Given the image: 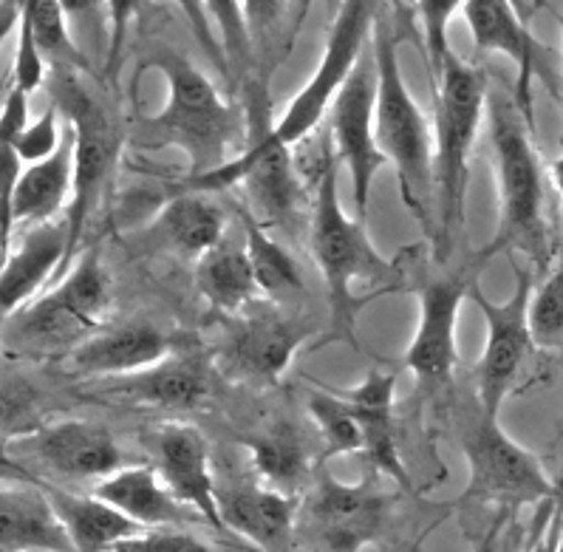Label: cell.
I'll use <instances>...</instances> for the list:
<instances>
[{
    "mask_svg": "<svg viewBox=\"0 0 563 552\" xmlns=\"http://www.w3.org/2000/svg\"><path fill=\"white\" fill-rule=\"evenodd\" d=\"M329 147L314 179L312 255L325 278L334 334L354 340V318L360 307V300L354 298V280H368L374 287L388 289L397 284V266L377 253L363 221L345 216L338 190V156Z\"/></svg>",
    "mask_w": 563,
    "mask_h": 552,
    "instance_id": "1",
    "label": "cell"
},
{
    "mask_svg": "<svg viewBox=\"0 0 563 552\" xmlns=\"http://www.w3.org/2000/svg\"><path fill=\"white\" fill-rule=\"evenodd\" d=\"M487 113L498 181V230L490 244L484 246L482 261L510 250L543 264L550 255V244L543 221L541 162L530 140L532 125L518 111L516 100L498 93L487 97Z\"/></svg>",
    "mask_w": 563,
    "mask_h": 552,
    "instance_id": "2",
    "label": "cell"
},
{
    "mask_svg": "<svg viewBox=\"0 0 563 552\" xmlns=\"http://www.w3.org/2000/svg\"><path fill=\"white\" fill-rule=\"evenodd\" d=\"M433 88V199L439 213V255H448L453 230L462 224L464 190H467V162L476 142L478 122L487 108V82L482 71L462 63L453 48L442 60L431 63Z\"/></svg>",
    "mask_w": 563,
    "mask_h": 552,
    "instance_id": "3",
    "label": "cell"
},
{
    "mask_svg": "<svg viewBox=\"0 0 563 552\" xmlns=\"http://www.w3.org/2000/svg\"><path fill=\"white\" fill-rule=\"evenodd\" d=\"M147 68H159L167 80V106L147 117L145 131L156 145L181 147L190 159V176H205L230 165L241 140L235 108L221 100L210 80L190 60L173 52L153 54Z\"/></svg>",
    "mask_w": 563,
    "mask_h": 552,
    "instance_id": "4",
    "label": "cell"
},
{
    "mask_svg": "<svg viewBox=\"0 0 563 552\" xmlns=\"http://www.w3.org/2000/svg\"><path fill=\"white\" fill-rule=\"evenodd\" d=\"M372 48L377 60L374 136H377L379 154L397 170L402 205L424 224L433 196V147L437 145H433L431 125L405 86L397 32L388 26L383 14L374 18Z\"/></svg>",
    "mask_w": 563,
    "mask_h": 552,
    "instance_id": "5",
    "label": "cell"
},
{
    "mask_svg": "<svg viewBox=\"0 0 563 552\" xmlns=\"http://www.w3.org/2000/svg\"><path fill=\"white\" fill-rule=\"evenodd\" d=\"M111 309V280L100 255L86 253L71 273L43 298L0 327V349L14 357H54L97 334Z\"/></svg>",
    "mask_w": 563,
    "mask_h": 552,
    "instance_id": "6",
    "label": "cell"
},
{
    "mask_svg": "<svg viewBox=\"0 0 563 552\" xmlns=\"http://www.w3.org/2000/svg\"><path fill=\"white\" fill-rule=\"evenodd\" d=\"M54 100L57 111L66 113L68 128L74 131V194L66 210L68 264L86 233L88 216L97 207L102 187L120 159L122 140L100 102L77 82L74 74L60 71L54 77Z\"/></svg>",
    "mask_w": 563,
    "mask_h": 552,
    "instance_id": "7",
    "label": "cell"
},
{
    "mask_svg": "<svg viewBox=\"0 0 563 552\" xmlns=\"http://www.w3.org/2000/svg\"><path fill=\"white\" fill-rule=\"evenodd\" d=\"M462 448L471 471L464 499L516 510L561 496V487L552 485L541 462L530 451H523L516 440H510L496 417H487L482 408L464 431Z\"/></svg>",
    "mask_w": 563,
    "mask_h": 552,
    "instance_id": "8",
    "label": "cell"
},
{
    "mask_svg": "<svg viewBox=\"0 0 563 552\" xmlns=\"http://www.w3.org/2000/svg\"><path fill=\"white\" fill-rule=\"evenodd\" d=\"M374 18L377 14H374L372 3L352 0V3L340 7L332 29H329V41H325V52L318 71L312 74V80L306 82L303 91L289 102L278 125H272V136L280 145H303L312 136L325 111L334 106L338 93L343 91L345 80L352 77L354 66H357L365 52V43L372 41Z\"/></svg>",
    "mask_w": 563,
    "mask_h": 552,
    "instance_id": "9",
    "label": "cell"
},
{
    "mask_svg": "<svg viewBox=\"0 0 563 552\" xmlns=\"http://www.w3.org/2000/svg\"><path fill=\"white\" fill-rule=\"evenodd\" d=\"M232 185L244 187L252 213L264 224H284L292 219L303 196L292 151L272 136V128L252 136L250 145L230 165L205 176H187L181 181V194L205 196L212 190H227Z\"/></svg>",
    "mask_w": 563,
    "mask_h": 552,
    "instance_id": "10",
    "label": "cell"
},
{
    "mask_svg": "<svg viewBox=\"0 0 563 552\" xmlns=\"http://www.w3.org/2000/svg\"><path fill=\"white\" fill-rule=\"evenodd\" d=\"M471 298L476 300V307L487 320V346L476 366L478 408L498 420L504 399L521 374L523 360L536 349L530 334L532 275L521 264H516V292L504 303H496L476 287H471Z\"/></svg>",
    "mask_w": 563,
    "mask_h": 552,
    "instance_id": "11",
    "label": "cell"
},
{
    "mask_svg": "<svg viewBox=\"0 0 563 552\" xmlns=\"http://www.w3.org/2000/svg\"><path fill=\"white\" fill-rule=\"evenodd\" d=\"M374 108H377V60L372 48V54L363 52L332 106V147L334 156L345 162L352 176V196L360 221L368 210L374 176L385 165L374 136Z\"/></svg>",
    "mask_w": 563,
    "mask_h": 552,
    "instance_id": "12",
    "label": "cell"
},
{
    "mask_svg": "<svg viewBox=\"0 0 563 552\" xmlns=\"http://www.w3.org/2000/svg\"><path fill=\"white\" fill-rule=\"evenodd\" d=\"M388 510L391 496L374 482L349 485L323 473L309 505V525L323 552H360L379 539Z\"/></svg>",
    "mask_w": 563,
    "mask_h": 552,
    "instance_id": "13",
    "label": "cell"
},
{
    "mask_svg": "<svg viewBox=\"0 0 563 552\" xmlns=\"http://www.w3.org/2000/svg\"><path fill=\"white\" fill-rule=\"evenodd\" d=\"M471 295L467 280H433L419 289V327L405 352V366L424 386L448 383L456 366V323L462 300Z\"/></svg>",
    "mask_w": 563,
    "mask_h": 552,
    "instance_id": "14",
    "label": "cell"
},
{
    "mask_svg": "<svg viewBox=\"0 0 563 552\" xmlns=\"http://www.w3.org/2000/svg\"><path fill=\"white\" fill-rule=\"evenodd\" d=\"M23 445L63 479L102 482L122 471V453L111 431L86 420L41 428Z\"/></svg>",
    "mask_w": 563,
    "mask_h": 552,
    "instance_id": "15",
    "label": "cell"
},
{
    "mask_svg": "<svg viewBox=\"0 0 563 552\" xmlns=\"http://www.w3.org/2000/svg\"><path fill=\"white\" fill-rule=\"evenodd\" d=\"M156 473L185 510L199 512L212 527L224 530L219 490L212 482L205 437L190 426H170L156 437Z\"/></svg>",
    "mask_w": 563,
    "mask_h": 552,
    "instance_id": "16",
    "label": "cell"
},
{
    "mask_svg": "<svg viewBox=\"0 0 563 552\" xmlns=\"http://www.w3.org/2000/svg\"><path fill=\"white\" fill-rule=\"evenodd\" d=\"M471 37L482 52H501L516 63V100L518 111L532 125V77H536V41L527 23L518 18L516 7L507 0H464L459 3Z\"/></svg>",
    "mask_w": 563,
    "mask_h": 552,
    "instance_id": "17",
    "label": "cell"
},
{
    "mask_svg": "<svg viewBox=\"0 0 563 552\" xmlns=\"http://www.w3.org/2000/svg\"><path fill=\"white\" fill-rule=\"evenodd\" d=\"M66 258V219L34 227L23 235V244L0 264V327L32 303L43 284L60 273Z\"/></svg>",
    "mask_w": 563,
    "mask_h": 552,
    "instance_id": "18",
    "label": "cell"
},
{
    "mask_svg": "<svg viewBox=\"0 0 563 552\" xmlns=\"http://www.w3.org/2000/svg\"><path fill=\"white\" fill-rule=\"evenodd\" d=\"M0 552H77L41 482L0 485Z\"/></svg>",
    "mask_w": 563,
    "mask_h": 552,
    "instance_id": "19",
    "label": "cell"
},
{
    "mask_svg": "<svg viewBox=\"0 0 563 552\" xmlns=\"http://www.w3.org/2000/svg\"><path fill=\"white\" fill-rule=\"evenodd\" d=\"M306 338H309V329L284 314H250L227 340V360L232 372L241 377L278 379L289 368Z\"/></svg>",
    "mask_w": 563,
    "mask_h": 552,
    "instance_id": "20",
    "label": "cell"
},
{
    "mask_svg": "<svg viewBox=\"0 0 563 552\" xmlns=\"http://www.w3.org/2000/svg\"><path fill=\"white\" fill-rule=\"evenodd\" d=\"M170 354V340L151 323H125L97 332L68 354L71 368L88 377H131Z\"/></svg>",
    "mask_w": 563,
    "mask_h": 552,
    "instance_id": "21",
    "label": "cell"
},
{
    "mask_svg": "<svg viewBox=\"0 0 563 552\" xmlns=\"http://www.w3.org/2000/svg\"><path fill=\"white\" fill-rule=\"evenodd\" d=\"M111 394L128 397L136 406L190 411L210 394V366L199 354H167L156 366L122 377Z\"/></svg>",
    "mask_w": 563,
    "mask_h": 552,
    "instance_id": "22",
    "label": "cell"
},
{
    "mask_svg": "<svg viewBox=\"0 0 563 552\" xmlns=\"http://www.w3.org/2000/svg\"><path fill=\"white\" fill-rule=\"evenodd\" d=\"M219 510L224 530H235L261 550L280 552L292 539L298 499L272 487L246 485L224 496L219 493Z\"/></svg>",
    "mask_w": 563,
    "mask_h": 552,
    "instance_id": "23",
    "label": "cell"
},
{
    "mask_svg": "<svg viewBox=\"0 0 563 552\" xmlns=\"http://www.w3.org/2000/svg\"><path fill=\"white\" fill-rule=\"evenodd\" d=\"M74 194V131H63L60 147L48 159L23 167V176L14 190L12 219L18 227H43L57 221L60 210L71 205Z\"/></svg>",
    "mask_w": 563,
    "mask_h": 552,
    "instance_id": "24",
    "label": "cell"
},
{
    "mask_svg": "<svg viewBox=\"0 0 563 552\" xmlns=\"http://www.w3.org/2000/svg\"><path fill=\"white\" fill-rule=\"evenodd\" d=\"M151 246L199 261L224 241V213L201 194L173 196L145 230Z\"/></svg>",
    "mask_w": 563,
    "mask_h": 552,
    "instance_id": "25",
    "label": "cell"
},
{
    "mask_svg": "<svg viewBox=\"0 0 563 552\" xmlns=\"http://www.w3.org/2000/svg\"><path fill=\"white\" fill-rule=\"evenodd\" d=\"M91 493L145 530L170 527L185 519V507L173 499L156 467L151 465L122 467L108 479L97 482Z\"/></svg>",
    "mask_w": 563,
    "mask_h": 552,
    "instance_id": "26",
    "label": "cell"
},
{
    "mask_svg": "<svg viewBox=\"0 0 563 552\" xmlns=\"http://www.w3.org/2000/svg\"><path fill=\"white\" fill-rule=\"evenodd\" d=\"M394 386H397V377H394V374L372 372L357 388L345 391L343 397L352 402L360 422H363L365 456H368L372 465L377 467V471H383L388 479L408 487V473H405L402 460H399L397 451V440H394Z\"/></svg>",
    "mask_w": 563,
    "mask_h": 552,
    "instance_id": "27",
    "label": "cell"
},
{
    "mask_svg": "<svg viewBox=\"0 0 563 552\" xmlns=\"http://www.w3.org/2000/svg\"><path fill=\"white\" fill-rule=\"evenodd\" d=\"M46 493L77 552H111L120 541L145 530L128 516H122L120 510L97 499L93 493L80 496V493H68L60 487H46Z\"/></svg>",
    "mask_w": 563,
    "mask_h": 552,
    "instance_id": "28",
    "label": "cell"
},
{
    "mask_svg": "<svg viewBox=\"0 0 563 552\" xmlns=\"http://www.w3.org/2000/svg\"><path fill=\"white\" fill-rule=\"evenodd\" d=\"M196 287L201 298L219 312H241L250 307L258 295V284H255L246 246H232L221 241L210 253L201 255L196 261Z\"/></svg>",
    "mask_w": 563,
    "mask_h": 552,
    "instance_id": "29",
    "label": "cell"
},
{
    "mask_svg": "<svg viewBox=\"0 0 563 552\" xmlns=\"http://www.w3.org/2000/svg\"><path fill=\"white\" fill-rule=\"evenodd\" d=\"M244 246L258 292H264L275 303H284L303 289V278H300V269L292 255L286 253L278 241H272L264 233V227L252 221L250 213L244 216Z\"/></svg>",
    "mask_w": 563,
    "mask_h": 552,
    "instance_id": "30",
    "label": "cell"
},
{
    "mask_svg": "<svg viewBox=\"0 0 563 552\" xmlns=\"http://www.w3.org/2000/svg\"><path fill=\"white\" fill-rule=\"evenodd\" d=\"M252 465L266 487L295 496L306 476V451L300 433L289 426H278L250 442Z\"/></svg>",
    "mask_w": 563,
    "mask_h": 552,
    "instance_id": "31",
    "label": "cell"
},
{
    "mask_svg": "<svg viewBox=\"0 0 563 552\" xmlns=\"http://www.w3.org/2000/svg\"><path fill=\"white\" fill-rule=\"evenodd\" d=\"M46 428L37 388L9 366H0V445L23 442Z\"/></svg>",
    "mask_w": 563,
    "mask_h": 552,
    "instance_id": "32",
    "label": "cell"
},
{
    "mask_svg": "<svg viewBox=\"0 0 563 552\" xmlns=\"http://www.w3.org/2000/svg\"><path fill=\"white\" fill-rule=\"evenodd\" d=\"M309 413L318 422L325 442V456H345V453H363L365 437L357 411L343 394L318 391L309 399Z\"/></svg>",
    "mask_w": 563,
    "mask_h": 552,
    "instance_id": "33",
    "label": "cell"
},
{
    "mask_svg": "<svg viewBox=\"0 0 563 552\" xmlns=\"http://www.w3.org/2000/svg\"><path fill=\"white\" fill-rule=\"evenodd\" d=\"M530 334L538 349H563V253L530 300Z\"/></svg>",
    "mask_w": 563,
    "mask_h": 552,
    "instance_id": "34",
    "label": "cell"
},
{
    "mask_svg": "<svg viewBox=\"0 0 563 552\" xmlns=\"http://www.w3.org/2000/svg\"><path fill=\"white\" fill-rule=\"evenodd\" d=\"M23 21L29 23L34 34V43L43 52V57L52 60H68L74 57L71 34L66 26V7L57 0H26L21 3Z\"/></svg>",
    "mask_w": 563,
    "mask_h": 552,
    "instance_id": "35",
    "label": "cell"
},
{
    "mask_svg": "<svg viewBox=\"0 0 563 552\" xmlns=\"http://www.w3.org/2000/svg\"><path fill=\"white\" fill-rule=\"evenodd\" d=\"M63 131H66V128H60V122H57V106H52L43 113L41 120L34 122V125H29L12 145L14 151H18V156H21L23 165H37V162L48 159V156L60 147Z\"/></svg>",
    "mask_w": 563,
    "mask_h": 552,
    "instance_id": "36",
    "label": "cell"
},
{
    "mask_svg": "<svg viewBox=\"0 0 563 552\" xmlns=\"http://www.w3.org/2000/svg\"><path fill=\"white\" fill-rule=\"evenodd\" d=\"M46 80V57L34 43V34L29 29V23H18V52H14V68H12V88L23 91L26 97H32L37 88Z\"/></svg>",
    "mask_w": 563,
    "mask_h": 552,
    "instance_id": "37",
    "label": "cell"
},
{
    "mask_svg": "<svg viewBox=\"0 0 563 552\" xmlns=\"http://www.w3.org/2000/svg\"><path fill=\"white\" fill-rule=\"evenodd\" d=\"M111 552H210L199 539H192L187 532L170 530V527H153L142 530L140 536L120 541Z\"/></svg>",
    "mask_w": 563,
    "mask_h": 552,
    "instance_id": "38",
    "label": "cell"
},
{
    "mask_svg": "<svg viewBox=\"0 0 563 552\" xmlns=\"http://www.w3.org/2000/svg\"><path fill=\"white\" fill-rule=\"evenodd\" d=\"M558 536H561V496L538 505L536 525L521 552H558Z\"/></svg>",
    "mask_w": 563,
    "mask_h": 552,
    "instance_id": "39",
    "label": "cell"
},
{
    "mask_svg": "<svg viewBox=\"0 0 563 552\" xmlns=\"http://www.w3.org/2000/svg\"><path fill=\"white\" fill-rule=\"evenodd\" d=\"M521 539H518V532H507L504 530V519H498L493 525V530L484 536L482 547L478 552H521Z\"/></svg>",
    "mask_w": 563,
    "mask_h": 552,
    "instance_id": "40",
    "label": "cell"
},
{
    "mask_svg": "<svg viewBox=\"0 0 563 552\" xmlns=\"http://www.w3.org/2000/svg\"><path fill=\"white\" fill-rule=\"evenodd\" d=\"M7 482H34V485H37V479H34L32 473H29L26 467L18 465V462L7 453V448L0 445V485H7Z\"/></svg>",
    "mask_w": 563,
    "mask_h": 552,
    "instance_id": "41",
    "label": "cell"
},
{
    "mask_svg": "<svg viewBox=\"0 0 563 552\" xmlns=\"http://www.w3.org/2000/svg\"><path fill=\"white\" fill-rule=\"evenodd\" d=\"M21 23V3H0V46L9 37L12 29H18Z\"/></svg>",
    "mask_w": 563,
    "mask_h": 552,
    "instance_id": "42",
    "label": "cell"
},
{
    "mask_svg": "<svg viewBox=\"0 0 563 552\" xmlns=\"http://www.w3.org/2000/svg\"><path fill=\"white\" fill-rule=\"evenodd\" d=\"M552 181H555L558 194H561V199H563V154L552 162Z\"/></svg>",
    "mask_w": 563,
    "mask_h": 552,
    "instance_id": "43",
    "label": "cell"
},
{
    "mask_svg": "<svg viewBox=\"0 0 563 552\" xmlns=\"http://www.w3.org/2000/svg\"><path fill=\"white\" fill-rule=\"evenodd\" d=\"M558 552H563V490H561V536H558Z\"/></svg>",
    "mask_w": 563,
    "mask_h": 552,
    "instance_id": "44",
    "label": "cell"
},
{
    "mask_svg": "<svg viewBox=\"0 0 563 552\" xmlns=\"http://www.w3.org/2000/svg\"><path fill=\"white\" fill-rule=\"evenodd\" d=\"M411 552H419V547H413V550Z\"/></svg>",
    "mask_w": 563,
    "mask_h": 552,
    "instance_id": "45",
    "label": "cell"
},
{
    "mask_svg": "<svg viewBox=\"0 0 563 552\" xmlns=\"http://www.w3.org/2000/svg\"><path fill=\"white\" fill-rule=\"evenodd\" d=\"M561 26H563V18H561Z\"/></svg>",
    "mask_w": 563,
    "mask_h": 552,
    "instance_id": "46",
    "label": "cell"
}]
</instances>
